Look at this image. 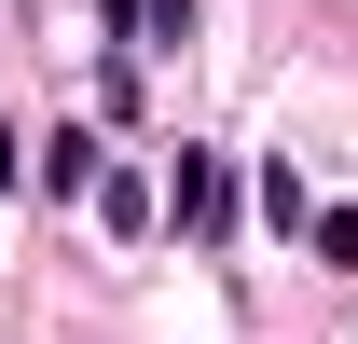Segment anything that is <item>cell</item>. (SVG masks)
<instances>
[{
	"instance_id": "6da1fadb",
	"label": "cell",
	"mask_w": 358,
	"mask_h": 344,
	"mask_svg": "<svg viewBox=\"0 0 358 344\" xmlns=\"http://www.w3.org/2000/svg\"><path fill=\"white\" fill-rule=\"evenodd\" d=\"M166 207H179V234H234V166H221V152H179Z\"/></svg>"
},
{
	"instance_id": "7a4b0ae2",
	"label": "cell",
	"mask_w": 358,
	"mask_h": 344,
	"mask_svg": "<svg viewBox=\"0 0 358 344\" xmlns=\"http://www.w3.org/2000/svg\"><path fill=\"white\" fill-rule=\"evenodd\" d=\"M96 179H110V166H96V138H83V124L42 138V193H55V207H69V193H96Z\"/></svg>"
},
{
	"instance_id": "3957f363",
	"label": "cell",
	"mask_w": 358,
	"mask_h": 344,
	"mask_svg": "<svg viewBox=\"0 0 358 344\" xmlns=\"http://www.w3.org/2000/svg\"><path fill=\"white\" fill-rule=\"evenodd\" d=\"M152 207H166V193H152L138 166H110V179H96V220H110V234H152Z\"/></svg>"
},
{
	"instance_id": "277c9868",
	"label": "cell",
	"mask_w": 358,
	"mask_h": 344,
	"mask_svg": "<svg viewBox=\"0 0 358 344\" xmlns=\"http://www.w3.org/2000/svg\"><path fill=\"white\" fill-rule=\"evenodd\" d=\"M262 220H275V234H303V220H317V193H303L289 166H262Z\"/></svg>"
},
{
	"instance_id": "5b68a950",
	"label": "cell",
	"mask_w": 358,
	"mask_h": 344,
	"mask_svg": "<svg viewBox=\"0 0 358 344\" xmlns=\"http://www.w3.org/2000/svg\"><path fill=\"white\" fill-rule=\"evenodd\" d=\"M303 234H317V261H358V207H317Z\"/></svg>"
},
{
	"instance_id": "8992f818",
	"label": "cell",
	"mask_w": 358,
	"mask_h": 344,
	"mask_svg": "<svg viewBox=\"0 0 358 344\" xmlns=\"http://www.w3.org/2000/svg\"><path fill=\"white\" fill-rule=\"evenodd\" d=\"M138 28L152 42H193V0H138Z\"/></svg>"
},
{
	"instance_id": "52a82bcc",
	"label": "cell",
	"mask_w": 358,
	"mask_h": 344,
	"mask_svg": "<svg viewBox=\"0 0 358 344\" xmlns=\"http://www.w3.org/2000/svg\"><path fill=\"white\" fill-rule=\"evenodd\" d=\"M96 28H110V42H138V0H96Z\"/></svg>"
},
{
	"instance_id": "ba28073f",
	"label": "cell",
	"mask_w": 358,
	"mask_h": 344,
	"mask_svg": "<svg viewBox=\"0 0 358 344\" xmlns=\"http://www.w3.org/2000/svg\"><path fill=\"white\" fill-rule=\"evenodd\" d=\"M0 179H28V152H14V124H0Z\"/></svg>"
}]
</instances>
